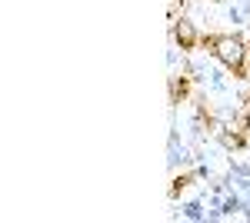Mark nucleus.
<instances>
[{
  "mask_svg": "<svg viewBox=\"0 0 250 223\" xmlns=\"http://www.w3.org/2000/svg\"><path fill=\"white\" fill-rule=\"evenodd\" d=\"M200 43L210 50L233 77H247V40L237 37V34H207V37H200Z\"/></svg>",
  "mask_w": 250,
  "mask_h": 223,
  "instance_id": "nucleus-1",
  "label": "nucleus"
},
{
  "mask_svg": "<svg viewBox=\"0 0 250 223\" xmlns=\"http://www.w3.org/2000/svg\"><path fill=\"white\" fill-rule=\"evenodd\" d=\"M173 40L180 43V50H193V47L200 43V34L193 30V23H190V20L177 17V20H173Z\"/></svg>",
  "mask_w": 250,
  "mask_h": 223,
  "instance_id": "nucleus-2",
  "label": "nucleus"
},
{
  "mask_svg": "<svg viewBox=\"0 0 250 223\" xmlns=\"http://www.w3.org/2000/svg\"><path fill=\"white\" fill-rule=\"evenodd\" d=\"M190 83H193V77H187V74L170 77V100H173V103H180V100L190 97Z\"/></svg>",
  "mask_w": 250,
  "mask_h": 223,
  "instance_id": "nucleus-3",
  "label": "nucleus"
},
{
  "mask_svg": "<svg viewBox=\"0 0 250 223\" xmlns=\"http://www.w3.org/2000/svg\"><path fill=\"white\" fill-rule=\"evenodd\" d=\"M220 140H224V147H227V150H240V147H247V133L233 130V127H224Z\"/></svg>",
  "mask_w": 250,
  "mask_h": 223,
  "instance_id": "nucleus-4",
  "label": "nucleus"
},
{
  "mask_svg": "<svg viewBox=\"0 0 250 223\" xmlns=\"http://www.w3.org/2000/svg\"><path fill=\"white\" fill-rule=\"evenodd\" d=\"M190 183H193L190 173H184V177H173V183H170V197H180V193H184V190H187Z\"/></svg>",
  "mask_w": 250,
  "mask_h": 223,
  "instance_id": "nucleus-5",
  "label": "nucleus"
},
{
  "mask_svg": "<svg viewBox=\"0 0 250 223\" xmlns=\"http://www.w3.org/2000/svg\"><path fill=\"white\" fill-rule=\"evenodd\" d=\"M184 3H187V0H170V20H177V17H180Z\"/></svg>",
  "mask_w": 250,
  "mask_h": 223,
  "instance_id": "nucleus-6",
  "label": "nucleus"
},
{
  "mask_svg": "<svg viewBox=\"0 0 250 223\" xmlns=\"http://www.w3.org/2000/svg\"><path fill=\"white\" fill-rule=\"evenodd\" d=\"M187 217H190V220H200V203H190V206H187Z\"/></svg>",
  "mask_w": 250,
  "mask_h": 223,
  "instance_id": "nucleus-7",
  "label": "nucleus"
},
{
  "mask_svg": "<svg viewBox=\"0 0 250 223\" xmlns=\"http://www.w3.org/2000/svg\"><path fill=\"white\" fill-rule=\"evenodd\" d=\"M247 54H250V40H247Z\"/></svg>",
  "mask_w": 250,
  "mask_h": 223,
  "instance_id": "nucleus-8",
  "label": "nucleus"
}]
</instances>
